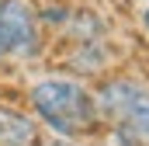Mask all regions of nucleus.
<instances>
[{
	"label": "nucleus",
	"instance_id": "obj_1",
	"mask_svg": "<svg viewBox=\"0 0 149 146\" xmlns=\"http://www.w3.org/2000/svg\"><path fill=\"white\" fill-rule=\"evenodd\" d=\"M28 111L49 136L59 139H87L104 129L94 105V91L66 73L38 77L28 87Z\"/></svg>",
	"mask_w": 149,
	"mask_h": 146
},
{
	"label": "nucleus",
	"instance_id": "obj_2",
	"mask_svg": "<svg viewBox=\"0 0 149 146\" xmlns=\"http://www.w3.org/2000/svg\"><path fill=\"white\" fill-rule=\"evenodd\" d=\"M94 105L104 125L125 122L135 132H142L149 139V84L132 77V73H111L101 77L94 87Z\"/></svg>",
	"mask_w": 149,
	"mask_h": 146
},
{
	"label": "nucleus",
	"instance_id": "obj_3",
	"mask_svg": "<svg viewBox=\"0 0 149 146\" xmlns=\"http://www.w3.org/2000/svg\"><path fill=\"white\" fill-rule=\"evenodd\" d=\"M0 52L17 63H35L45 52V32L31 0H0Z\"/></svg>",
	"mask_w": 149,
	"mask_h": 146
},
{
	"label": "nucleus",
	"instance_id": "obj_4",
	"mask_svg": "<svg viewBox=\"0 0 149 146\" xmlns=\"http://www.w3.org/2000/svg\"><path fill=\"white\" fill-rule=\"evenodd\" d=\"M114 63V45L108 38H97V42H70L66 52H63V73L73 77V80H101L108 77Z\"/></svg>",
	"mask_w": 149,
	"mask_h": 146
},
{
	"label": "nucleus",
	"instance_id": "obj_5",
	"mask_svg": "<svg viewBox=\"0 0 149 146\" xmlns=\"http://www.w3.org/2000/svg\"><path fill=\"white\" fill-rule=\"evenodd\" d=\"M42 125L31 118V111L14 105H0V146H38Z\"/></svg>",
	"mask_w": 149,
	"mask_h": 146
},
{
	"label": "nucleus",
	"instance_id": "obj_6",
	"mask_svg": "<svg viewBox=\"0 0 149 146\" xmlns=\"http://www.w3.org/2000/svg\"><path fill=\"white\" fill-rule=\"evenodd\" d=\"M108 28L111 25H108L104 14H97L90 7H73L63 35H66V45L70 42H97V38H108Z\"/></svg>",
	"mask_w": 149,
	"mask_h": 146
},
{
	"label": "nucleus",
	"instance_id": "obj_7",
	"mask_svg": "<svg viewBox=\"0 0 149 146\" xmlns=\"http://www.w3.org/2000/svg\"><path fill=\"white\" fill-rule=\"evenodd\" d=\"M70 14H73L70 4L52 0V4H42L38 7V25H42V32H63L66 21H70Z\"/></svg>",
	"mask_w": 149,
	"mask_h": 146
},
{
	"label": "nucleus",
	"instance_id": "obj_8",
	"mask_svg": "<svg viewBox=\"0 0 149 146\" xmlns=\"http://www.w3.org/2000/svg\"><path fill=\"white\" fill-rule=\"evenodd\" d=\"M108 139H111V146H149L146 136H142V132H135V129H132V125H125V122L108 125Z\"/></svg>",
	"mask_w": 149,
	"mask_h": 146
},
{
	"label": "nucleus",
	"instance_id": "obj_9",
	"mask_svg": "<svg viewBox=\"0 0 149 146\" xmlns=\"http://www.w3.org/2000/svg\"><path fill=\"white\" fill-rule=\"evenodd\" d=\"M38 146H83V139H59V136H42Z\"/></svg>",
	"mask_w": 149,
	"mask_h": 146
},
{
	"label": "nucleus",
	"instance_id": "obj_10",
	"mask_svg": "<svg viewBox=\"0 0 149 146\" xmlns=\"http://www.w3.org/2000/svg\"><path fill=\"white\" fill-rule=\"evenodd\" d=\"M139 18H142V28H146V32H149V7H146V11H142V14H139Z\"/></svg>",
	"mask_w": 149,
	"mask_h": 146
},
{
	"label": "nucleus",
	"instance_id": "obj_11",
	"mask_svg": "<svg viewBox=\"0 0 149 146\" xmlns=\"http://www.w3.org/2000/svg\"><path fill=\"white\" fill-rule=\"evenodd\" d=\"M0 59H3V52H0Z\"/></svg>",
	"mask_w": 149,
	"mask_h": 146
}]
</instances>
